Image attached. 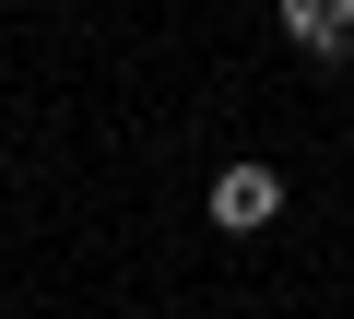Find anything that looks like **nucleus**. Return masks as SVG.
Segmentation results:
<instances>
[{
    "instance_id": "2",
    "label": "nucleus",
    "mask_w": 354,
    "mask_h": 319,
    "mask_svg": "<svg viewBox=\"0 0 354 319\" xmlns=\"http://www.w3.org/2000/svg\"><path fill=\"white\" fill-rule=\"evenodd\" d=\"M283 36H295L307 60H342V48H354V0H283Z\"/></svg>"
},
{
    "instance_id": "1",
    "label": "nucleus",
    "mask_w": 354,
    "mask_h": 319,
    "mask_svg": "<svg viewBox=\"0 0 354 319\" xmlns=\"http://www.w3.org/2000/svg\"><path fill=\"white\" fill-rule=\"evenodd\" d=\"M201 213H213L225 237H260V225L283 213V178H272V166H260V154H248V166H225V178L201 190Z\"/></svg>"
}]
</instances>
